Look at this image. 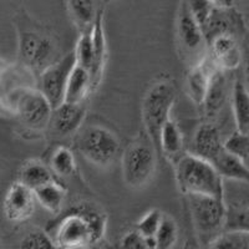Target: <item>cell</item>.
<instances>
[{"label":"cell","mask_w":249,"mask_h":249,"mask_svg":"<svg viewBox=\"0 0 249 249\" xmlns=\"http://www.w3.org/2000/svg\"><path fill=\"white\" fill-rule=\"evenodd\" d=\"M12 112L28 130L43 131L50 124L53 107L43 93L36 88H33L20 95Z\"/></svg>","instance_id":"obj_10"},{"label":"cell","mask_w":249,"mask_h":249,"mask_svg":"<svg viewBox=\"0 0 249 249\" xmlns=\"http://www.w3.org/2000/svg\"><path fill=\"white\" fill-rule=\"evenodd\" d=\"M244 76H246V86L249 90V50L246 54V60H244Z\"/></svg>","instance_id":"obj_35"},{"label":"cell","mask_w":249,"mask_h":249,"mask_svg":"<svg viewBox=\"0 0 249 249\" xmlns=\"http://www.w3.org/2000/svg\"><path fill=\"white\" fill-rule=\"evenodd\" d=\"M227 95H228V81H227L226 71L217 69L211 79L210 86H208L203 105H202L207 117L213 119L217 116L226 104Z\"/></svg>","instance_id":"obj_17"},{"label":"cell","mask_w":249,"mask_h":249,"mask_svg":"<svg viewBox=\"0 0 249 249\" xmlns=\"http://www.w3.org/2000/svg\"><path fill=\"white\" fill-rule=\"evenodd\" d=\"M36 88V76L24 66L6 65L0 71V106L12 112L19 96L28 89Z\"/></svg>","instance_id":"obj_11"},{"label":"cell","mask_w":249,"mask_h":249,"mask_svg":"<svg viewBox=\"0 0 249 249\" xmlns=\"http://www.w3.org/2000/svg\"><path fill=\"white\" fill-rule=\"evenodd\" d=\"M163 214L159 210H151L141 217L136 224V231L144 239H153L159 231Z\"/></svg>","instance_id":"obj_33"},{"label":"cell","mask_w":249,"mask_h":249,"mask_svg":"<svg viewBox=\"0 0 249 249\" xmlns=\"http://www.w3.org/2000/svg\"><path fill=\"white\" fill-rule=\"evenodd\" d=\"M208 56L219 70H234L241 64V49L234 34L224 33L208 41Z\"/></svg>","instance_id":"obj_13"},{"label":"cell","mask_w":249,"mask_h":249,"mask_svg":"<svg viewBox=\"0 0 249 249\" xmlns=\"http://www.w3.org/2000/svg\"><path fill=\"white\" fill-rule=\"evenodd\" d=\"M212 166L218 175L221 176L222 179L226 178L249 183V168L247 167V164L226 150L214 160Z\"/></svg>","instance_id":"obj_20"},{"label":"cell","mask_w":249,"mask_h":249,"mask_svg":"<svg viewBox=\"0 0 249 249\" xmlns=\"http://www.w3.org/2000/svg\"><path fill=\"white\" fill-rule=\"evenodd\" d=\"M68 8L71 18L75 21L77 28L80 29L81 34L82 33H90L100 12V10H97L96 3H92V1H70V3H68Z\"/></svg>","instance_id":"obj_25"},{"label":"cell","mask_w":249,"mask_h":249,"mask_svg":"<svg viewBox=\"0 0 249 249\" xmlns=\"http://www.w3.org/2000/svg\"><path fill=\"white\" fill-rule=\"evenodd\" d=\"M75 61L76 65L81 66L89 72H92L93 69V46H92V39H91V31L90 33H82L80 35L79 40L76 43V48L74 50Z\"/></svg>","instance_id":"obj_29"},{"label":"cell","mask_w":249,"mask_h":249,"mask_svg":"<svg viewBox=\"0 0 249 249\" xmlns=\"http://www.w3.org/2000/svg\"><path fill=\"white\" fill-rule=\"evenodd\" d=\"M217 69V66L213 64L211 57L207 54L204 59H202L198 64L193 65L188 71L186 79V90L188 92V96L196 105H203L211 79Z\"/></svg>","instance_id":"obj_15"},{"label":"cell","mask_w":249,"mask_h":249,"mask_svg":"<svg viewBox=\"0 0 249 249\" xmlns=\"http://www.w3.org/2000/svg\"><path fill=\"white\" fill-rule=\"evenodd\" d=\"M232 108L237 131L249 135V90L242 80L233 85Z\"/></svg>","instance_id":"obj_21"},{"label":"cell","mask_w":249,"mask_h":249,"mask_svg":"<svg viewBox=\"0 0 249 249\" xmlns=\"http://www.w3.org/2000/svg\"><path fill=\"white\" fill-rule=\"evenodd\" d=\"M159 147L167 159L176 160V163L183 156L182 155L183 136H182L178 124L173 120L166 122V124L162 127L159 139Z\"/></svg>","instance_id":"obj_22"},{"label":"cell","mask_w":249,"mask_h":249,"mask_svg":"<svg viewBox=\"0 0 249 249\" xmlns=\"http://www.w3.org/2000/svg\"><path fill=\"white\" fill-rule=\"evenodd\" d=\"M196 233L201 246L206 247L224 233L227 206L224 199L206 196H187Z\"/></svg>","instance_id":"obj_5"},{"label":"cell","mask_w":249,"mask_h":249,"mask_svg":"<svg viewBox=\"0 0 249 249\" xmlns=\"http://www.w3.org/2000/svg\"><path fill=\"white\" fill-rule=\"evenodd\" d=\"M121 249H152V247L137 231H131L122 237Z\"/></svg>","instance_id":"obj_34"},{"label":"cell","mask_w":249,"mask_h":249,"mask_svg":"<svg viewBox=\"0 0 249 249\" xmlns=\"http://www.w3.org/2000/svg\"><path fill=\"white\" fill-rule=\"evenodd\" d=\"M86 117V105L82 104H69L64 102L59 107L53 110L50 124L59 136H71L84 124Z\"/></svg>","instance_id":"obj_16"},{"label":"cell","mask_w":249,"mask_h":249,"mask_svg":"<svg viewBox=\"0 0 249 249\" xmlns=\"http://www.w3.org/2000/svg\"><path fill=\"white\" fill-rule=\"evenodd\" d=\"M91 39H92L93 57H95L92 72H91V81H92V89L95 90L100 84L106 61V37L105 30H104V13L102 10L99 12L96 21L92 26Z\"/></svg>","instance_id":"obj_18"},{"label":"cell","mask_w":249,"mask_h":249,"mask_svg":"<svg viewBox=\"0 0 249 249\" xmlns=\"http://www.w3.org/2000/svg\"><path fill=\"white\" fill-rule=\"evenodd\" d=\"M223 151V141L217 126L212 122L202 124L193 136L192 152L190 153L212 164Z\"/></svg>","instance_id":"obj_14"},{"label":"cell","mask_w":249,"mask_h":249,"mask_svg":"<svg viewBox=\"0 0 249 249\" xmlns=\"http://www.w3.org/2000/svg\"><path fill=\"white\" fill-rule=\"evenodd\" d=\"M155 146L151 140L141 137L131 142L122 156V172L126 183L141 188L152 178L157 164Z\"/></svg>","instance_id":"obj_6"},{"label":"cell","mask_w":249,"mask_h":249,"mask_svg":"<svg viewBox=\"0 0 249 249\" xmlns=\"http://www.w3.org/2000/svg\"><path fill=\"white\" fill-rule=\"evenodd\" d=\"M184 249H199V248L197 246H196V244L193 243V242H188V243H187L186 246H184Z\"/></svg>","instance_id":"obj_36"},{"label":"cell","mask_w":249,"mask_h":249,"mask_svg":"<svg viewBox=\"0 0 249 249\" xmlns=\"http://www.w3.org/2000/svg\"><path fill=\"white\" fill-rule=\"evenodd\" d=\"M6 66V64H5V61H4L3 59H1V57H0V71L3 70L4 68H5Z\"/></svg>","instance_id":"obj_37"},{"label":"cell","mask_w":249,"mask_h":249,"mask_svg":"<svg viewBox=\"0 0 249 249\" xmlns=\"http://www.w3.org/2000/svg\"><path fill=\"white\" fill-rule=\"evenodd\" d=\"M224 150L246 163L249 157V135L235 130L226 141L223 142Z\"/></svg>","instance_id":"obj_30"},{"label":"cell","mask_w":249,"mask_h":249,"mask_svg":"<svg viewBox=\"0 0 249 249\" xmlns=\"http://www.w3.org/2000/svg\"><path fill=\"white\" fill-rule=\"evenodd\" d=\"M224 233L249 234V207H227Z\"/></svg>","instance_id":"obj_27"},{"label":"cell","mask_w":249,"mask_h":249,"mask_svg":"<svg viewBox=\"0 0 249 249\" xmlns=\"http://www.w3.org/2000/svg\"><path fill=\"white\" fill-rule=\"evenodd\" d=\"M18 249H59L53 238L41 230L30 231L20 241Z\"/></svg>","instance_id":"obj_31"},{"label":"cell","mask_w":249,"mask_h":249,"mask_svg":"<svg viewBox=\"0 0 249 249\" xmlns=\"http://www.w3.org/2000/svg\"><path fill=\"white\" fill-rule=\"evenodd\" d=\"M35 195L34 191L29 190L28 187L14 182L6 191L3 201V212L5 218L13 223H20L33 215L35 210Z\"/></svg>","instance_id":"obj_12"},{"label":"cell","mask_w":249,"mask_h":249,"mask_svg":"<svg viewBox=\"0 0 249 249\" xmlns=\"http://www.w3.org/2000/svg\"><path fill=\"white\" fill-rule=\"evenodd\" d=\"M203 249H249V241L244 234L223 233Z\"/></svg>","instance_id":"obj_32"},{"label":"cell","mask_w":249,"mask_h":249,"mask_svg":"<svg viewBox=\"0 0 249 249\" xmlns=\"http://www.w3.org/2000/svg\"><path fill=\"white\" fill-rule=\"evenodd\" d=\"M178 238V226L175 219L167 215H163L160 228L156 233L155 249H172Z\"/></svg>","instance_id":"obj_28"},{"label":"cell","mask_w":249,"mask_h":249,"mask_svg":"<svg viewBox=\"0 0 249 249\" xmlns=\"http://www.w3.org/2000/svg\"><path fill=\"white\" fill-rule=\"evenodd\" d=\"M91 91H93V89L90 72L81 66L76 65V62H75L74 69L69 76L64 102L82 104V102H85L86 97L89 96Z\"/></svg>","instance_id":"obj_19"},{"label":"cell","mask_w":249,"mask_h":249,"mask_svg":"<svg viewBox=\"0 0 249 249\" xmlns=\"http://www.w3.org/2000/svg\"><path fill=\"white\" fill-rule=\"evenodd\" d=\"M50 171L60 177H70L76 172L77 164L74 153L70 148L60 146L50 157Z\"/></svg>","instance_id":"obj_26"},{"label":"cell","mask_w":249,"mask_h":249,"mask_svg":"<svg viewBox=\"0 0 249 249\" xmlns=\"http://www.w3.org/2000/svg\"><path fill=\"white\" fill-rule=\"evenodd\" d=\"M0 249H3V246H1V242H0Z\"/></svg>","instance_id":"obj_39"},{"label":"cell","mask_w":249,"mask_h":249,"mask_svg":"<svg viewBox=\"0 0 249 249\" xmlns=\"http://www.w3.org/2000/svg\"><path fill=\"white\" fill-rule=\"evenodd\" d=\"M51 181L53 173L50 168L37 160H29L20 168L19 182L28 187L29 190L35 191Z\"/></svg>","instance_id":"obj_23"},{"label":"cell","mask_w":249,"mask_h":249,"mask_svg":"<svg viewBox=\"0 0 249 249\" xmlns=\"http://www.w3.org/2000/svg\"><path fill=\"white\" fill-rule=\"evenodd\" d=\"M35 199L48 212L57 214L65 203L66 190L56 182L51 181L34 191Z\"/></svg>","instance_id":"obj_24"},{"label":"cell","mask_w":249,"mask_h":249,"mask_svg":"<svg viewBox=\"0 0 249 249\" xmlns=\"http://www.w3.org/2000/svg\"><path fill=\"white\" fill-rule=\"evenodd\" d=\"M77 147L89 162L99 167H108L119 156L121 144L116 135L110 130L91 124L80 135Z\"/></svg>","instance_id":"obj_7"},{"label":"cell","mask_w":249,"mask_h":249,"mask_svg":"<svg viewBox=\"0 0 249 249\" xmlns=\"http://www.w3.org/2000/svg\"><path fill=\"white\" fill-rule=\"evenodd\" d=\"M176 100L175 86L168 80H160L147 90L142 101V119L148 139L159 147L162 127L170 121L171 110Z\"/></svg>","instance_id":"obj_4"},{"label":"cell","mask_w":249,"mask_h":249,"mask_svg":"<svg viewBox=\"0 0 249 249\" xmlns=\"http://www.w3.org/2000/svg\"><path fill=\"white\" fill-rule=\"evenodd\" d=\"M246 164H247V167L249 168V157H248V160H247V161H246Z\"/></svg>","instance_id":"obj_38"},{"label":"cell","mask_w":249,"mask_h":249,"mask_svg":"<svg viewBox=\"0 0 249 249\" xmlns=\"http://www.w3.org/2000/svg\"><path fill=\"white\" fill-rule=\"evenodd\" d=\"M176 181L184 196H206L224 199L223 179L212 164L186 153L176 163Z\"/></svg>","instance_id":"obj_3"},{"label":"cell","mask_w":249,"mask_h":249,"mask_svg":"<svg viewBox=\"0 0 249 249\" xmlns=\"http://www.w3.org/2000/svg\"><path fill=\"white\" fill-rule=\"evenodd\" d=\"M18 64L39 76L57 61L55 39L26 17L18 19Z\"/></svg>","instance_id":"obj_2"},{"label":"cell","mask_w":249,"mask_h":249,"mask_svg":"<svg viewBox=\"0 0 249 249\" xmlns=\"http://www.w3.org/2000/svg\"><path fill=\"white\" fill-rule=\"evenodd\" d=\"M74 51L62 56L37 76L36 89L43 93L53 110L64 104L69 76L75 66Z\"/></svg>","instance_id":"obj_9"},{"label":"cell","mask_w":249,"mask_h":249,"mask_svg":"<svg viewBox=\"0 0 249 249\" xmlns=\"http://www.w3.org/2000/svg\"><path fill=\"white\" fill-rule=\"evenodd\" d=\"M176 34L179 50L191 65L198 64L207 55V40L201 26L191 12L190 5L182 1L176 17Z\"/></svg>","instance_id":"obj_8"},{"label":"cell","mask_w":249,"mask_h":249,"mask_svg":"<svg viewBox=\"0 0 249 249\" xmlns=\"http://www.w3.org/2000/svg\"><path fill=\"white\" fill-rule=\"evenodd\" d=\"M107 218L92 204L71 208L56 223L53 241L59 249H80L99 243L106 232Z\"/></svg>","instance_id":"obj_1"}]
</instances>
